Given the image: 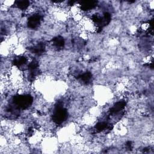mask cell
Wrapping results in <instances>:
<instances>
[{"label": "cell", "mask_w": 154, "mask_h": 154, "mask_svg": "<svg viewBox=\"0 0 154 154\" xmlns=\"http://www.w3.org/2000/svg\"><path fill=\"white\" fill-rule=\"evenodd\" d=\"M14 103L19 108L25 109L29 107L32 102V97L29 94L17 95L14 99Z\"/></svg>", "instance_id": "obj_1"}, {"label": "cell", "mask_w": 154, "mask_h": 154, "mask_svg": "<svg viewBox=\"0 0 154 154\" xmlns=\"http://www.w3.org/2000/svg\"><path fill=\"white\" fill-rule=\"evenodd\" d=\"M67 117V111L61 105L58 104L53 112L52 119L56 124H61Z\"/></svg>", "instance_id": "obj_2"}, {"label": "cell", "mask_w": 154, "mask_h": 154, "mask_svg": "<svg viewBox=\"0 0 154 154\" xmlns=\"http://www.w3.org/2000/svg\"><path fill=\"white\" fill-rule=\"evenodd\" d=\"M40 20L41 16L39 14H33L28 20V26L31 29H35L38 26Z\"/></svg>", "instance_id": "obj_3"}, {"label": "cell", "mask_w": 154, "mask_h": 154, "mask_svg": "<svg viewBox=\"0 0 154 154\" xmlns=\"http://www.w3.org/2000/svg\"><path fill=\"white\" fill-rule=\"evenodd\" d=\"M97 1H85L80 2V6L82 10L88 11L93 9L96 6Z\"/></svg>", "instance_id": "obj_4"}, {"label": "cell", "mask_w": 154, "mask_h": 154, "mask_svg": "<svg viewBox=\"0 0 154 154\" xmlns=\"http://www.w3.org/2000/svg\"><path fill=\"white\" fill-rule=\"evenodd\" d=\"M30 51L34 54H37V55H41L42 54L45 50V44L43 43H38L37 45L34 46L33 47L29 49Z\"/></svg>", "instance_id": "obj_5"}, {"label": "cell", "mask_w": 154, "mask_h": 154, "mask_svg": "<svg viewBox=\"0 0 154 154\" xmlns=\"http://www.w3.org/2000/svg\"><path fill=\"white\" fill-rule=\"evenodd\" d=\"M126 105V102L125 101H119L117 102L111 109H110V114H116L120 111L122 110Z\"/></svg>", "instance_id": "obj_6"}, {"label": "cell", "mask_w": 154, "mask_h": 154, "mask_svg": "<svg viewBox=\"0 0 154 154\" xmlns=\"http://www.w3.org/2000/svg\"><path fill=\"white\" fill-rule=\"evenodd\" d=\"M52 42L54 46L58 49L62 48L64 45V38L61 36H57L54 38L52 40Z\"/></svg>", "instance_id": "obj_7"}, {"label": "cell", "mask_w": 154, "mask_h": 154, "mask_svg": "<svg viewBox=\"0 0 154 154\" xmlns=\"http://www.w3.org/2000/svg\"><path fill=\"white\" fill-rule=\"evenodd\" d=\"M26 61H27V60L25 57L20 56L16 58L13 60V64L17 67H19L25 64L26 63Z\"/></svg>", "instance_id": "obj_8"}, {"label": "cell", "mask_w": 154, "mask_h": 154, "mask_svg": "<svg viewBox=\"0 0 154 154\" xmlns=\"http://www.w3.org/2000/svg\"><path fill=\"white\" fill-rule=\"evenodd\" d=\"M78 78L80 79V80L81 81H82L84 83L87 84V83L89 82V81L91 79V74L88 72H85V73L79 75L78 76Z\"/></svg>", "instance_id": "obj_9"}, {"label": "cell", "mask_w": 154, "mask_h": 154, "mask_svg": "<svg viewBox=\"0 0 154 154\" xmlns=\"http://www.w3.org/2000/svg\"><path fill=\"white\" fill-rule=\"evenodd\" d=\"M16 5L21 10H25L29 5L28 1H17L15 2Z\"/></svg>", "instance_id": "obj_10"}, {"label": "cell", "mask_w": 154, "mask_h": 154, "mask_svg": "<svg viewBox=\"0 0 154 154\" xmlns=\"http://www.w3.org/2000/svg\"><path fill=\"white\" fill-rule=\"evenodd\" d=\"M106 128H108V126L105 122H99L95 126L96 130L98 132H101Z\"/></svg>", "instance_id": "obj_11"}, {"label": "cell", "mask_w": 154, "mask_h": 154, "mask_svg": "<svg viewBox=\"0 0 154 154\" xmlns=\"http://www.w3.org/2000/svg\"><path fill=\"white\" fill-rule=\"evenodd\" d=\"M126 147L128 149H131L132 148V144H131V141H128L126 143Z\"/></svg>", "instance_id": "obj_12"}, {"label": "cell", "mask_w": 154, "mask_h": 154, "mask_svg": "<svg viewBox=\"0 0 154 154\" xmlns=\"http://www.w3.org/2000/svg\"><path fill=\"white\" fill-rule=\"evenodd\" d=\"M75 1H69V5H73V4H74V3H75Z\"/></svg>", "instance_id": "obj_13"}]
</instances>
